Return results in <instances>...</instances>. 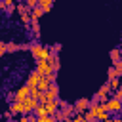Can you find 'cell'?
<instances>
[{"instance_id":"4316f807","label":"cell","mask_w":122,"mask_h":122,"mask_svg":"<svg viewBox=\"0 0 122 122\" xmlns=\"http://www.w3.org/2000/svg\"><path fill=\"white\" fill-rule=\"evenodd\" d=\"M46 101H48V95H46V92H40V95H38V103H40V105H44Z\"/></svg>"},{"instance_id":"e575fe53","label":"cell","mask_w":122,"mask_h":122,"mask_svg":"<svg viewBox=\"0 0 122 122\" xmlns=\"http://www.w3.org/2000/svg\"><path fill=\"white\" fill-rule=\"evenodd\" d=\"M8 99H10V101H13V99H17V97H15V93H8Z\"/></svg>"},{"instance_id":"cb8c5ba5","label":"cell","mask_w":122,"mask_h":122,"mask_svg":"<svg viewBox=\"0 0 122 122\" xmlns=\"http://www.w3.org/2000/svg\"><path fill=\"white\" fill-rule=\"evenodd\" d=\"M53 116H55V120H65V112H63V109H57V111L53 112Z\"/></svg>"},{"instance_id":"6da1fadb","label":"cell","mask_w":122,"mask_h":122,"mask_svg":"<svg viewBox=\"0 0 122 122\" xmlns=\"http://www.w3.org/2000/svg\"><path fill=\"white\" fill-rule=\"evenodd\" d=\"M107 112H122V101L120 99H116V97H111V99H107L105 103H99Z\"/></svg>"},{"instance_id":"3957f363","label":"cell","mask_w":122,"mask_h":122,"mask_svg":"<svg viewBox=\"0 0 122 122\" xmlns=\"http://www.w3.org/2000/svg\"><path fill=\"white\" fill-rule=\"evenodd\" d=\"M46 95H48V99H57V97H59V86H57L55 80L50 82V86H48V90H46Z\"/></svg>"},{"instance_id":"5b68a950","label":"cell","mask_w":122,"mask_h":122,"mask_svg":"<svg viewBox=\"0 0 122 122\" xmlns=\"http://www.w3.org/2000/svg\"><path fill=\"white\" fill-rule=\"evenodd\" d=\"M42 48H44V46H42L40 42H36V40H34V42H30V50H29V51H30V55L34 57V61H36V59H40V51H42Z\"/></svg>"},{"instance_id":"4dcf8cb0","label":"cell","mask_w":122,"mask_h":122,"mask_svg":"<svg viewBox=\"0 0 122 122\" xmlns=\"http://www.w3.org/2000/svg\"><path fill=\"white\" fill-rule=\"evenodd\" d=\"M4 11H6V15H10V13L15 11V6H8V8H4Z\"/></svg>"},{"instance_id":"d590c367","label":"cell","mask_w":122,"mask_h":122,"mask_svg":"<svg viewBox=\"0 0 122 122\" xmlns=\"http://www.w3.org/2000/svg\"><path fill=\"white\" fill-rule=\"evenodd\" d=\"M4 8H6V6H4V2L0 0V10H4Z\"/></svg>"},{"instance_id":"603a6c76","label":"cell","mask_w":122,"mask_h":122,"mask_svg":"<svg viewBox=\"0 0 122 122\" xmlns=\"http://www.w3.org/2000/svg\"><path fill=\"white\" fill-rule=\"evenodd\" d=\"M114 76H118L116 69H114V67H109V71H107V80H109V78H114Z\"/></svg>"},{"instance_id":"ffe728a7","label":"cell","mask_w":122,"mask_h":122,"mask_svg":"<svg viewBox=\"0 0 122 122\" xmlns=\"http://www.w3.org/2000/svg\"><path fill=\"white\" fill-rule=\"evenodd\" d=\"M112 67L116 69L118 76H122V57H120V59H116V61H112Z\"/></svg>"},{"instance_id":"836d02e7","label":"cell","mask_w":122,"mask_h":122,"mask_svg":"<svg viewBox=\"0 0 122 122\" xmlns=\"http://www.w3.org/2000/svg\"><path fill=\"white\" fill-rule=\"evenodd\" d=\"M2 2H4L6 8H8V6H13V0H2Z\"/></svg>"},{"instance_id":"7402d4cb","label":"cell","mask_w":122,"mask_h":122,"mask_svg":"<svg viewBox=\"0 0 122 122\" xmlns=\"http://www.w3.org/2000/svg\"><path fill=\"white\" fill-rule=\"evenodd\" d=\"M21 23L29 27L30 25V13H21Z\"/></svg>"},{"instance_id":"e0dca14e","label":"cell","mask_w":122,"mask_h":122,"mask_svg":"<svg viewBox=\"0 0 122 122\" xmlns=\"http://www.w3.org/2000/svg\"><path fill=\"white\" fill-rule=\"evenodd\" d=\"M112 90H111V86H109V82L107 84H103L101 88H99V92H97V95H109Z\"/></svg>"},{"instance_id":"7a4b0ae2","label":"cell","mask_w":122,"mask_h":122,"mask_svg":"<svg viewBox=\"0 0 122 122\" xmlns=\"http://www.w3.org/2000/svg\"><path fill=\"white\" fill-rule=\"evenodd\" d=\"M36 71H38L40 74H44V76H48V74L55 72V71L51 69V65H50V61H48V59H36Z\"/></svg>"},{"instance_id":"9c48e42d","label":"cell","mask_w":122,"mask_h":122,"mask_svg":"<svg viewBox=\"0 0 122 122\" xmlns=\"http://www.w3.org/2000/svg\"><path fill=\"white\" fill-rule=\"evenodd\" d=\"M48 61H50V65H51V69L57 72L59 71V55L57 53H50V57H48Z\"/></svg>"},{"instance_id":"2e32d148","label":"cell","mask_w":122,"mask_h":122,"mask_svg":"<svg viewBox=\"0 0 122 122\" xmlns=\"http://www.w3.org/2000/svg\"><path fill=\"white\" fill-rule=\"evenodd\" d=\"M109 86H111V90L114 92L116 88H120V76H114V78H109Z\"/></svg>"},{"instance_id":"7c38bea8","label":"cell","mask_w":122,"mask_h":122,"mask_svg":"<svg viewBox=\"0 0 122 122\" xmlns=\"http://www.w3.org/2000/svg\"><path fill=\"white\" fill-rule=\"evenodd\" d=\"M44 15V10L40 8V6H34L32 10H30V19H40Z\"/></svg>"},{"instance_id":"f1b7e54d","label":"cell","mask_w":122,"mask_h":122,"mask_svg":"<svg viewBox=\"0 0 122 122\" xmlns=\"http://www.w3.org/2000/svg\"><path fill=\"white\" fill-rule=\"evenodd\" d=\"M25 4H27L29 10H32L34 6H38V0H25Z\"/></svg>"},{"instance_id":"f546056e","label":"cell","mask_w":122,"mask_h":122,"mask_svg":"<svg viewBox=\"0 0 122 122\" xmlns=\"http://www.w3.org/2000/svg\"><path fill=\"white\" fill-rule=\"evenodd\" d=\"M50 51H51V53H59V51H61V44H53V46L50 48Z\"/></svg>"},{"instance_id":"8992f818","label":"cell","mask_w":122,"mask_h":122,"mask_svg":"<svg viewBox=\"0 0 122 122\" xmlns=\"http://www.w3.org/2000/svg\"><path fill=\"white\" fill-rule=\"evenodd\" d=\"M23 101H19V99H13L11 103H10V112L11 114H21V111H23Z\"/></svg>"},{"instance_id":"5bb4252c","label":"cell","mask_w":122,"mask_h":122,"mask_svg":"<svg viewBox=\"0 0 122 122\" xmlns=\"http://www.w3.org/2000/svg\"><path fill=\"white\" fill-rule=\"evenodd\" d=\"M32 112H34V114H36V120H38V118H42V116H46V114H48V112H46V107H44V105H38V107H36V109H34V111H32Z\"/></svg>"},{"instance_id":"8fae6325","label":"cell","mask_w":122,"mask_h":122,"mask_svg":"<svg viewBox=\"0 0 122 122\" xmlns=\"http://www.w3.org/2000/svg\"><path fill=\"white\" fill-rule=\"evenodd\" d=\"M30 30H32V34H34V38H38L40 36V25H38V19H30Z\"/></svg>"},{"instance_id":"4fadbf2b","label":"cell","mask_w":122,"mask_h":122,"mask_svg":"<svg viewBox=\"0 0 122 122\" xmlns=\"http://www.w3.org/2000/svg\"><path fill=\"white\" fill-rule=\"evenodd\" d=\"M51 4H53V0H38V6L44 10V13H48L51 10Z\"/></svg>"},{"instance_id":"44dd1931","label":"cell","mask_w":122,"mask_h":122,"mask_svg":"<svg viewBox=\"0 0 122 122\" xmlns=\"http://www.w3.org/2000/svg\"><path fill=\"white\" fill-rule=\"evenodd\" d=\"M84 120H86V122H93V120H95V116H93V112H92L90 109L84 111Z\"/></svg>"},{"instance_id":"30bf717a","label":"cell","mask_w":122,"mask_h":122,"mask_svg":"<svg viewBox=\"0 0 122 122\" xmlns=\"http://www.w3.org/2000/svg\"><path fill=\"white\" fill-rule=\"evenodd\" d=\"M48 86H50V80L42 74V76L38 78V82H36V88H38L40 92H46V90H48Z\"/></svg>"},{"instance_id":"1f68e13d","label":"cell","mask_w":122,"mask_h":122,"mask_svg":"<svg viewBox=\"0 0 122 122\" xmlns=\"http://www.w3.org/2000/svg\"><path fill=\"white\" fill-rule=\"evenodd\" d=\"M6 53V42H0V57Z\"/></svg>"},{"instance_id":"484cf974","label":"cell","mask_w":122,"mask_h":122,"mask_svg":"<svg viewBox=\"0 0 122 122\" xmlns=\"http://www.w3.org/2000/svg\"><path fill=\"white\" fill-rule=\"evenodd\" d=\"M38 95H40V90H38L36 86H32V88H30V97H34V99H38Z\"/></svg>"},{"instance_id":"9a60e30c","label":"cell","mask_w":122,"mask_h":122,"mask_svg":"<svg viewBox=\"0 0 122 122\" xmlns=\"http://www.w3.org/2000/svg\"><path fill=\"white\" fill-rule=\"evenodd\" d=\"M109 57H111L112 61H116V59H120V57H122V50H120V48H114V50H111V53H109Z\"/></svg>"},{"instance_id":"277c9868","label":"cell","mask_w":122,"mask_h":122,"mask_svg":"<svg viewBox=\"0 0 122 122\" xmlns=\"http://www.w3.org/2000/svg\"><path fill=\"white\" fill-rule=\"evenodd\" d=\"M88 109H90V99H86V97L76 99V103H74V111H76V112H84V111H88Z\"/></svg>"},{"instance_id":"d6a6232c","label":"cell","mask_w":122,"mask_h":122,"mask_svg":"<svg viewBox=\"0 0 122 122\" xmlns=\"http://www.w3.org/2000/svg\"><path fill=\"white\" fill-rule=\"evenodd\" d=\"M46 78H48V80H50V82H53V80H55V78H57V74H55V72H51V74H48V76H46Z\"/></svg>"},{"instance_id":"d6986e66","label":"cell","mask_w":122,"mask_h":122,"mask_svg":"<svg viewBox=\"0 0 122 122\" xmlns=\"http://www.w3.org/2000/svg\"><path fill=\"white\" fill-rule=\"evenodd\" d=\"M6 51H19V44H15V42H6Z\"/></svg>"},{"instance_id":"ac0fdd59","label":"cell","mask_w":122,"mask_h":122,"mask_svg":"<svg viewBox=\"0 0 122 122\" xmlns=\"http://www.w3.org/2000/svg\"><path fill=\"white\" fill-rule=\"evenodd\" d=\"M15 10H17L19 15H21V13H30V10L27 8V4H15Z\"/></svg>"},{"instance_id":"ba28073f","label":"cell","mask_w":122,"mask_h":122,"mask_svg":"<svg viewBox=\"0 0 122 122\" xmlns=\"http://www.w3.org/2000/svg\"><path fill=\"white\" fill-rule=\"evenodd\" d=\"M40 76H42V74H40V72H38V71L34 69V71H32L30 74H29V80H27V86H29V88H32V86H36V82H38V78H40Z\"/></svg>"},{"instance_id":"52a82bcc","label":"cell","mask_w":122,"mask_h":122,"mask_svg":"<svg viewBox=\"0 0 122 122\" xmlns=\"http://www.w3.org/2000/svg\"><path fill=\"white\" fill-rule=\"evenodd\" d=\"M27 95H30V88H29L27 84H25V86H21V88H19V90L15 92V97H17L19 101H23V99H25Z\"/></svg>"},{"instance_id":"83f0119b","label":"cell","mask_w":122,"mask_h":122,"mask_svg":"<svg viewBox=\"0 0 122 122\" xmlns=\"http://www.w3.org/2000/svg\"><path fill=\"white\" fill-rule=\"evenodd\" d=\"M72 120H74V122H86V120H84V112H76V114L72 116Z\"/></svg>"},{"instance_id":"d4e9b609","label":"cell","mask_w":122,"mask_h":122,"mask_svg":"<svg viewBox=\"0 0 122 122\" xmlns=\"http://www.w3.org/2000/svg\"><path fill=\"white\" fill-rule=\"evenodd\" d=\"M50 53H51V51H50V48H42V51H40V59H48V57H50Z\"/></svg>"}]
</instances>
